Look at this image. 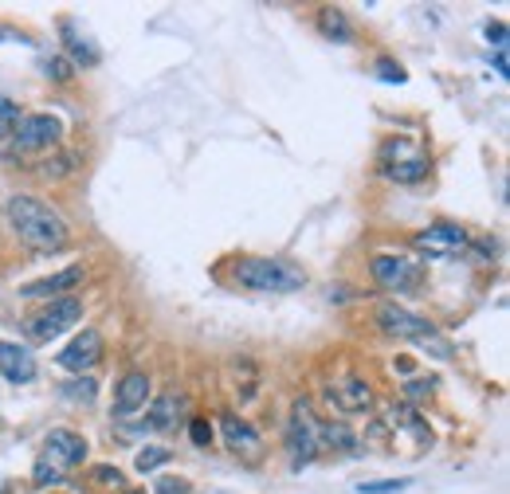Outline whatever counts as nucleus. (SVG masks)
I'll list each match as a JSON object with an SVG mask.
<instances>
[{"mask_svg": "<svg viewBox=\"0 0 510 494\" xmlns=\"http://www.w3.org/2000/svg\"><path fill=\"white\" fill-rule=\"evenodd\" d=\"M385 177L397 185H416L428 177V158L421 150H408V137H393L385 145Z\"/></svg>", "mask_w": 510, "mask_h": 494, "instance_id": "nucleus-6", "label": "nucleus"}, {"mask_svg": "<svg viewBox=\"0 0 510 494\" xmlns=\"http://www.w3.org/2000/svg\"><path fill=\"white\" fill-rule=\"evenodd\" d=\"M181 416H185V397H181V392H161V397L150 400L145 428H153V432H169V428H177Z\"/></svg>", "mask_w": 510, "mask_h": 494, "instance_id": "nucleus-15", "label": "nucleus"}, {"mask_svg": "<svg viewBox=\"0 0 510 494\" xmlns=\"http://www.w3.org/2000/svg\"><path fill=\"white\" fill-rule=\"evenodd\" d=\"M169 459H173L169 447H142L138 459H134V467H138L142 475H150V471H158V467H166Z\"/></svg>", "mask_w": 510, "mask_h": 494, "instance_id": "nucleus-21", "label": "nucleus"}, {"mask_svg": "<svg viewBox=\"0 0 510 494\" xmlns=\"http://www.w3.org/2000/svg\"><path fill=\"white\" fill-rule=\"evenodd\" d=\"M377 326L385 329L389 337H408V342H421V345H428L436 334H440L428 318L413 314V310L400 306V302H381V306H377Z\"/></svg>", "mask_w": 510, "mask_h": 494, "instance_id": "nucleus-5", "label": "nucleus"}, {"mask_svg": "<svg viewBox=\"0 0 510 494\" xmlns=\"http://www.w3.org/2000/svg\"><path fill=\"white\" fill-rule=\"evenodd\" d=\"M189 439H193L197 447L212 444V428H208V420H189Z\"/></svg>", "mask_w": 510, "mask_h": 494, "instance_id": "nucleus-26", "label": "nucleus"}, {"mask_svg": "<svg viewBox=\"0 0 510 494\" xmlns=\"http://www.w3.org/2000/svg\"><path fill=\"white\" fill-rule=\"evenodd\" d=\"M330 400L338 405L342 412H366L373 405V389L361 377H345L330 389Z\"/></svg>", "mask_w": 510, "mask_h": 494, "instance_id": "nucleus-17", "label": "nucleus"}, {"mask_svg": "<svg viewBox=\"0 0 510 494\" xmlns=\"http://www.w3.org/2000/svg\"><path fill=\"white\" fill-rule=\"evenodd\" d=\"M413 243L421 247L424 255H455V251L468 247V232L455 228V224H432V228H424Z\"/></svg>", "mask_w": 510, "mask_h": 494, "instance_id": "nucleus-13", "label": "nucleus"}, {"mask_svg": "<svg viewBox=\"0 0 510 494\" xmlns=\"http://www.w3.org/2000/svg\"><path fill=\"white\" fill-rule=\"evenodd\" d=\"M393 365H397V369H400V373H413V357H397V361H393Z\"/></svg>", "mask_w": 510, "mask_h": 494, "instance_id": "nucleus-34", "label": "nucleus"}, {"mask_svg": "<svg viewBox=\"0 0 510 494\" xmlns=\"http://www.w3.org/2000/svg\"><path fill=\"white\" fill-rule=\"evenodd\" d=\"M220 432H224V444L232 447V452H248V455H255V452L263 447L259 432H255L248 420L232 416V412H224V416H220Z\"/></svg>", "mask_w": 510, "mask_h": 494, "instance_id": "nucleus-16", "label": "nucleus"}, {"mask_svg": "<svg viewBox=\"0 0 510 494\" xmlns=\"http://www.w3.org/2000/svg\"><path fill=\"white\" fill-rule=\"evenodd\" d=\"M318 27H322L326 40H338V43H350L353 40V27L345 20L342 8H322V16H318Z\"/></svg>", "mask_w": 510, "mask_h": 494, "instance_id": "nucleus-18", "label": "nucleus"}, {"mask_svg": "<svg viewBox=\"0 0 510 494\" xmlns=\"http://www.w3.org/2000/svg\"><path fill=\"white\" fill-rule=\"evenodd\" d=\"M122 494H145V490H122Z\"/></svg>", "mask_w": 510, "mask_h": 494, "instance_id": "nucleus-35", "label": "nucleus"}, {"mask_svg": "<svg viewBox=\"0 0 510 494\" xmlns=\"http://www.w3.org/2000/svg\"><path fill=\"white\" fill-rule=\"evenodd\" d=\"M48 467H56L59 475H67L71 467H79L87 459V439L75 436V432H51L48 439H43V455H40Z\"/></svg>", "mask_w": 510, "mask_h": 494, "instance_id": "nucleus-9", "label": "nucleus"}, {"mask_svg": "<svg viewBox=\"0 0 510 494\" xmlns=\"http://www.w3.org/2000/svg\"><path fill=\"white\" fill-rule=\"evenodd\" d=\"M491 63H495V71H498V75L506 79V48H498L495 55H491Z\"/></svg>", "mask_w": 510, "mask_h": 494, "instance_id": "nucleus-33", "label": "nucleus"}, {"mask_svg": "<svg viewBox=\"0 0 510 494\" xmlns=\"http://www.w3.org/2000/svg\"><path fill=\"white\" fill-rule=\"evenodd\" d=\"M413 479H377V482H361V494H397V490H408Z\"/></svg>", "mask_w": 510, "mask_h": 494, "instance_id": "nucleus-24", "label": "nucleus"}, {"mask_svg": "<svg viewBox=\"0 0 510 494\" xmlns=\"http://www.w3.org/2000/svg\"><path fill=\"white\" fill-rule=\"evenodd\" d=\"M153 494H193V487H189L185 479H161L158 487H153Z\"/></svg>", "mask_w": 510, "mask_h": 494, "instance_id": "nucleus-30", "label": "nucleus"}, {"mask_svg": "<svg viewBox=\"0 0 510 494\" xmlns=\"http://www.w3.org/2000/svg\"><path fill=\"white\" fill-rule=\"evenodd\" d=\"M95 392H98L95 377H75V381L63 384V397H67V400H79V405H90V400H95Z\"/></svg>", "mask_w": 510, "mask_h": 494, "instance_id": "nucleus-22", "label": "nucleus"}, {"mask_svg": "<svg viewBox=\"0 0 510 494\" xmlns=\"http://www.w3.org/2000/svg\"><path fill=\"white\" fill-rule=\"evenodd\" d=\"M318 424H322V420L314 416L311 400H295L290 420H287V455H290V463H295V467L314 463V455H318Z\"/></svg>", "mask_w": 510, "mask_h": 494, "instance_id": "nucleus-4", "label": "nucleus"}, {"mask_svg": "<svg viewBox=\"0 0 510 494\" xmlns=\"http://www.w3.org/2000/svg\"><path fill=\"white\" fill-rule=\"evenodd\" d=\"M338 447V452H353V444H358V439H353V432L350 428H342V424H318V447Z\"/></svg>", "mask_w": 510, "mask_h": 494, "instance_id": "nucleus-19", "label": "nucleus"}, {"mask_svg": "<svg viewBox=\"0 0 510 494\" xmlns=\"http://www.w3.org/2000/svg\"><path fill=\"white\" fill-rule=\"evenodd\" d=\"M377 75L385 82H405V67L393 63V59H377Z\"/></svg>", "mask_w": 510, "mask_h": 494, "instance_id": "nucleus-27", "label": "nucleus"}, {"mask_svg": "<svg viewBox=\"0 0 510 494\" xmlns=\"http://www.w3.org/2000/svg\"><path fill=\"white\" fill-rule=\"evenodd\" d=\"M432 389H436V381H408V384H405V397L416 405V400H424Z\"/></svg>", "mask_w": 510, "mask_h": 494, "instance_id": "nucleus-29", "label": "nucleus"}, {"mask_svg": "<svg viewBox=\"0 0 510 494\" xmlns=\"http://www.w3.org/2000/svg\"><path fill=\"white\" fill-rule=\"evenodd\" d=\"M90 475H95L98 482H111V487H126V475L118 471V467H95Z\"/></svg>", "mask_w": 510, "mask_h": 494, "instance_id": "nucleus-28", "label": "nucleus"}, {"mask_svg": "<svg viewBox=\"0 0 510 494\" xmlns=\"http://www.w3.org/2000/svg\"><path fill=\"white\" fill-rule=\"evenodd\" d=\"M487 40L495 43V51H498V48H506V24H498V20H495V24H487Z\"/></svg>", "mask_w": 510, "mask_h": 494, "instance_id": "nucleus-31", "label": "nucleus"}, {"mask_svg": "<svg viewBox=\"0 0 510 494\" xmlns=\"http://www.w3.org/2000/svg\"><path fill=\"white\" fill-rule=\"evenodd\" d=\"M43 71H48L51 82H71V75H75V63H71L67 55H51V59L43 63Z\"/></svg>", "mask_w": 510, "mask_h": 494, "instance_id": "nucleus-23", "label": "nucleus"}, {"mask_svg": "<svg viewBox=\"0 0 510 494\" xmlns=\"http://www.w3.org/2000/svg\"><path fill=\"white\" fill-rule=\"evenodd\" d=\"M16 122H20V110H16L12 103H0V142H12V130H16Z\"/></svg>", "mask_w": 510, "mask_h": 494, "instance_id": "nucleus-25", "label": "nucleus"}, {"mask_svg": "<svg viewBox=\"0 0 510 494\" xmlns=\"http://www.w3.org/2000/svg\"><path fill=\"white\" fill-rule=\"evenodd\" d=\"M83 318V298L75 295H63V298H51L43 310H35V314L24 322V334H28V342H51V337L67 334L71 326Z\"/></svg>", "mask_w": 510, "mask_h": 494, "instance_id": "nucleus-3", "label": "nucleus"}, {"mask_svg": "<svg viewBox=\"0 0 510 494\" xmlns=\"http://www.w3.org/2000/svg\"><path fill=\"white\" fill-rule=\"evenodd\" d=\"M0 377L12 384H28L35 377V357L20 342H0Z\"/></svg>", "mask_w": 510, "mask_h": 494, "instance_id": "nucleus-14", "label": "nucleus"}, {"mask_svg": "<svg viewBox=\"0 0 510 494\" xmlns=\"http://www.w3.org/2000/svg\"><path fill=\"white\" fill-rule=\"evenodd\" d=\"M103 361V334L98 329H83V334H75L67 345L56 353V365L67 373H75V377H83L87 369H95V365Z\"/></svg>", "mask_w": 510, "mask_h": 494, "instance_id": "nucleus-7", "label": "nucleus"}, {"mask_svg": "<svg viewBox=\"0 0 510 494\" xmlns=\"http://www.w3.org/2000/svg\"><path fill=\"white\" fill-rule=\"evenodd\" d=\"M150 392H153L150 377H145L142 369H130V373H126L122 381H118V389H114V405H111V416L126 420V416H134V412H142L145 405H150Z\"/></svg>", "mask_w": 510, "mask_h": 494, "instance_id": "nucleus-11", "label": "nucleus"}, {"mask_svg": "<svg viewBox=\"0 0 510 494\" xmlns=\"http://www.w3.org/2000/svg\"><path fill=\"white\" fill-rule=\"evenodd\" d=\"M87 279V271L83 267H63L56 274H48V279H35V282H24L20 287V298H63V295H71V290L79 287V282Z\"/></svg>", "mask_w": 510, "mask_h": 494, "instance_id": "nucleus-12", "label": "nucleus"}, {"mask_svg": "<svg viewBox=\"0 0 510 494\" xmlns=\"http://www.w3.org/2000/svg\"><path fill=\"white\" fill-rule=\"evenodd\" d=\"M8 224L20 235V243H28L32 251H59V247H67V240H71L67 220H63L48 200L28 197V192L8 197Z\"/></svg>", "mask_w": 510, "mask_h": 494, "instance_id": "nucleus-1", "label": "nucleus"}, {"mask_svg": "<svg viewBox=\"0 0 510 494\" xmlns=\"http://www.w3.org/2000/svg\"><path fill=\"white\" fill-rule=\"evenodd\" d=\"M67 165H71V161H43L40 173H43V177H67V173H63Z\"/></svg>", "mask_w": 510, "mask_h": 494, "instance_id": "nucleus-32", "label": "nucleus"}, {"mask_svg": "<svg viewBox=\"0 0 510 494\" xmlns=\"http://www.w3.org/2000/svg\"><path fill=\"white\" fill-rule=\"evenodd\" d=\"M63 137V122L56 114H24L12 130L16 150H48Z\"/></svg>", "mask_w": 510, "mask_h": 494, "instance_id": "nucleus-8", "label": "nucleus"}, {"mask_svg": "<svg viewBox=\"0 0 510 494\" xmlns=\"http://www.w3.org/2000/svg\"><path fill=\"white\" fill-rule=\"evenodd\" d=\"M232 279L240 282L243 290H259V295H295V290L306 287L303 267H295V263H287V259H259V255L236 263Z\"/></svg>", "mask_w": 510, "mask_h": 494, "instance_id": "nucleus-2", "label": "nucleus"}, {"mask_svg": "<svg viewBox=\"0 0 510 494\" xmlns=\"http://www.w3.org/2000/svg\"><path fill=\"white\" fill-rule=\"evenodd\" d=\"M369 274L385 290H413L416 282H421V267L408 263V259H400V255H373Z\"/></svg>", "mask_w": 510, "mask_h": 494, "instance_id": "nucleus-10", "label": "nucleus"}, {"mask_svg": "<svg viewBox=\"0 0 510 494\" xmlns=\"http://www.w3.org/2000/svg\"><path fill=\"white\" fill-rule=\"evenodd\" d=\"M63 40H67V55H71L75 63H95V59H98V55L90 51V43H83V40L75 35V24H71V20H63Z\"/></svg>", "mask_w": 510, "mask_h": 494, "instance_id": "nucleus-20", "label": "nucleus"}]
</instances>
